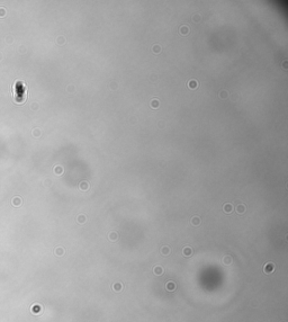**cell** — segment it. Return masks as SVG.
Here are the masks:
<instances>
[{
  "label": "cell",
  "mask_w": 288,
  "mask_h": 322,
  "mask_svg": "<svg viewBox=\"0 0 288 322\" xmlns=\"http://www.w3.org/2000/svg\"><path fill=\"white\" fill-rule=\"evenodd\" d=\"M179 32H180L181 35H187V34L190 32V29H189V27H188V26L183 25V26H181L180 28H179Z\"/></svg>",
  "instance_id": "9"
},
{
  "label": "cell",
  "mask_w": 288,
  "mask_h": 322,
  "mask_svg": "<svg viewBox=\"0 0 288 322\" xmlns=\"http://www.w3.org/2000/svg\"><path fill=\"white\" fill-rule=\"evenodd\" d=\"M223 210H224V212H225V213L230 214L231 212L233 211V206H232V204H230V203H227V204H225L224 206H223Z\"/></svg>",
  "instance_id": "11"
},
{
  "label": "cell",
  "mask_w": 288,
  "mask_h": 322,
  "mask_svg": "<svg viewBox=\"0 0 288 322\" xmlns=\"http://www.w3.org/2000/svg\"><path fill=\"white\" fill-rule=\"evenodd\" d=\"M153 274L157 276H161L164 274V269L162 266H154L153 267Z\"/></svg>",
  "instance_id": "3"
},
{
  "label": "cell",
  "mask_w": 288,
  "mask_h": 322,
  "mask_svg": "<svg viewBox=\"0 0 288 322\" xmlns=\"http://www.w3.org/2000/svg\"><path fill=\"white\" fill-rule=\"evenodd\" d=\"M190 223H191V225H194V226H198L199 224H200V217L199 216H194L191 219V221H190Z\"/></svg>",
  "instance_id": "10"
},
{
  "label": "cell",
  "mask_w": 288,
  "mask_h": 322,
  "mask_svg": "<svg viewBox=\"0 0 288 322\" xmlns=\"http://www.w3.org/2000/svg\"><path fill=\"white\" fill-rule=\"evenodd\" d=\"M151 107L152 108H158V107H159V100H157V99L152 100L151 101Z\"/></svg>",
  "instance_id": "18"
},
{
  "label": "cell",
  "mask_w": 288,
  "mask_h": 322,
  "mask_svg": "<svg viewBox=\"0 0 288 322\" xmlns=\"http://www.w3.org/2000/svg\"><path fill=\"white\" fill-rule=\"evenodd\" d=\"M108 239L110 241H113V242H115V241L118 240V233L117 232H110V233L108 234Z\"/></svg>",
  "instance_id": "7"
},
{
  "label": "cell",
  "mask_w": 288,
  "mask_h": 322,
  "mask_svg": "<svg viewBox=\"0 0 288 322\" xmlns=\"http://www.w3.org/2000/svg\"><path fill=\"white\" fill-rule=\"evenodd\" d=\"M275 263L274 262H271V261H269V262H267L263 266V272H265V274H267V275H270V274H272V272H275Z\"/></svg>",
  "instance_id": "1"
},
{
  "label": "cell",
  "mask_w": 288,
  "mask_h": 322,
  "mask_svg": "<svg viewBox=\"0 0 288 322\" xmlns=\"http://www.w3.org/2000/svg\"><path fill=\"white\" fill-rule=\"evenodd\" d=\"M63 170H62V168L61 167H56V169H55V172L56 173H61Z\"/></svg>",
  "instance_id": "23"
},
{
  "label": "cell",
  "mask_w": 288,
  "mask_h": 322,
  "mask_svg": "<svg viewBox=\"0 0 288 322\" xmlns=\"http://www.w3.org/2000/svg\"><path fill=\"white\" fill-rule=\"evenodd\" d=\"M64 249L63 248H61V247H59V248H56L55 250H54V253H55L56 256H59V257H61V256H63L64 255Z\"/></svg>",
  "instance_id": "14"
},
{
  "label": "cell",
  "mask_w": 288,
  "mask_h": 322,
  "mask_svg": "<svg viewBox=\"0 0 288 322\" xmlns=\"http://www.w3.org/2000/svg\"><path fill=\"white\" fill-rule=\"evenodd\" d=\"M3 16H6V9L0 8V17H3Z\"/></svg>",
  "instance_id": "20"
},
{
  "label": "cell",
  "mask_w": 288,
  "mask_h": 322,
  "mask_svg": "<svg viewBox=\"0 0 288 322\" xmlns=\"http://www.w3.org/2000/svg\"><path fill=\"white\" fill-rule=\"evenodd\" d=\"M33 134L35 135V136H38L40 135V130H34V133Z\"/></svg>",
  "instance_id": "24"
},
{
  "label": "cell",
  "mask_w": 288,
  "mask_h": 322,
  "mask_svg": "<svg viewBox=\"0 0 288 322\" xmlns=\"http://www.w3.org/2000/svg\"><path fill=\"white\" fill-rule=\"evenodd\" d=\"M41 310H42V305H40V304H34L32 306V312L33 313H38Z\"/></svg>",
  "instance_id": "15"
},
{
  "label": "cell",
  "mask_w": 288,
  "mask_h": 322,
  "mask_svg": "<svg viewBox=\"0 0 288 322\" xmlns=\"http://www.w3.org/2000/svg\"><path fill=\"white\" fill-rule=\"evenodd\" d=\"M232 262H233V258L231 257V256H225V257L223 258V263H224V265H231Z\"/></svg>",
  "instance_id": "13"
},
{
  "label": "cell",
  "mask_w": 288,
  "mask_h": 322,
  "mask_svg": "<svg viewBox=\"0 0 288 322\" xmlns=\"http://www.w3.org/2000/svg\"><path fill=\"white\" fill-rule=\"evenodd\" d=\"M176 287H177V285H176V283L173 281H168V282H167L166 290L168 291V292H175Z\"/></svg>",
  "instance_id": "2"
},
{
  "label": "cell",
  "mask_w": 288,
  "mask_h": 322,
  "mask_svg": "<svg viewBox=\"0 0 288 322\" xmlns=\"http://www.w3.org/2000/svg\"><path fill=\"white\" fill-rule=\"evenodd\" d=\"M79 188H80L81 190H83V191H86V190L89 189V184H88L87 181H82V182L79 184Z\"/></svg>",
  "instance_id": "12"
},
{
  "label": "cell",
  "mask_w": 288,
  "mask_h": 322,
  "mask_svg": "<svg viewBox=\"0 0 288 322\" xmlns=\"http://www.w3.org/2000/svg\"><path fill=\"white\" fill-rule=\"evenodd\" d=\"M198 86H199V83H198L197 81H195V80H191V81L188 82V87H189L190 89H196Z\"/></svg>",
  "instance_id": "16"
},
{
  "label": "cell",
  "mask_w": 288,
  "mask_h": 322,
  "mask_svg": "<svg viewBox=\"0 0 288 322\" xmlns=\"http://www.w3.org/2000/svg\"><path fill=\"white\" fill-rule=\"evenodd\" d=\"M153 51H154V53H160V46L159 45L153 46Z\"/></svg>",
  "instance_id": "21"
},
{
  "label": "cell",
  "mask_w": 288,
  "mask_h": 322,
  "mask_svg": "<svg viewBox=\"0 0 288 322\" xmlns=\"http://www.w3.org/2000/svg\"><path fill=\"white\" fill-rule=\"evenodd\" d=\"M235 211L238 214H243L245 212V205L244 204H239L235 207Z\"/></svg>",
  "instance_id": "8"
},
{
  "label": "cell",
  "mask_w": 288,
  "mask_h": 322,
  "mask_svg": "<svg viewBox=\"0 0 288 322\" xmlns=\"http://www.w3.org/2000/svg\"><path fill=\"white\" fill-rule=\"evenodd\" d=\"M11 203H12V205H15V206H19V205L21 204L20 197H15V198H12Z\"/></svg>",
  "instance_id": "17"
},
{
  "label": "cell",
  "mask_w": 288,
  "mask_h": 322,
  "mask_svg": "<svg viewBox=\"0 0 288 322\" xmlns=\"http://www.w3.org/2000/svg\"><path fill=\"white\" fill-rule=\"evenodd\" d=\"M113 291L114 292H117V293L122 292L123 291V284L122 283H119V282H117V283L113 284Z\"/></svg>",
  "instance_id": "4"
},
{
  "label": "cell",
  "mask_w": 288,
  "mask_h": 322,
  "mask_svg": "<svg viewBox=\"0 0 288 322\" xmlns=\"http://www.w3.org/2000/svg\"><path fill=\"white\" fill-rule=\"evenodd\" d=\"M160 252H161V255H163V256H169L170 253H171V249H170V247H168V246H163L162 248H161Z\"/></svg>",
  "instance_id": "5"
},
{
  "label": "cell",
  "mask_w": 288,
  "mask_h": 322,
  "mask_svg": "<svg viewBox=\"0 0 288 322\" xmlns=\"http://www.w3.org/2000/svg\"><path fill=\"white\" fill-rule=\"evenodd\" d=\"M78 222L81 223V224H83V223L86 222V216H84V215H79L78 216Z\"/></svg>",
  "instance_id": "19"
},
{
  "label": "cell",
  "mask_w": 288,
  "mask_h": 322,
  "mask_svg": "<svg viewBox=\"0 0 288 322\" xmlns=\"http://www.w3.org/2000/svg\"><path fill=\"white\" fill-rule=\"evenodd\" d=\"M219 96H221V98H223V99H224V98H226V97H227V92H226V91H222L221 94H219Z\"/></svg>",
  "instance_id": "22"
},
{
  "label": "cell",
  "mask_w": 288,
  "mask_h": 322,
  "mask_svg": "<svg viewBox=\"0 0 288 322\" xmlns=\"http://www.w3.org/2000/svg\"><path fill=\"white\" fill-rule=\"evenodd\" d=\"M281 322H286V321H281Z\"/></svg>",
  "instance_id": "25"
},
{
  "label": "cell",
  "mask_w": 288,
  "mask_h": 322,
  "mask_svg": "<svg viewBox=\"0 0 288 322\" xmlns=\"http://www.w3.org/2000/svg\"><path fill=\"white\" fill-rule=\"evenodd\" d=\"M182 255L185 256V257H190V256L192 255V249L190 248V247H185V248L182 249Z\"/></svg>",
  "instance_id": "6"
}]
</instances>
